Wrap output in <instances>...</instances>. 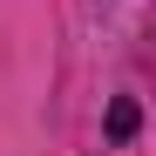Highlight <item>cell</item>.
Here are the masks:
<instances>
[{
    "label": "cell",
    "mask_w": 156,
    "mask_h": 156,
    "mask_svg": "<svg viewBox=\"0 0 156 156\" xmlns=\"http://www.w3.org/2000/svg\"><path fill=\"white\" fill-rule=\"evenodd\" d=\"M136 129H143L136 95H115V102H109V143H136Z\"/></svg>",
    "instance_id": "obj_1"
}]
</instances>
